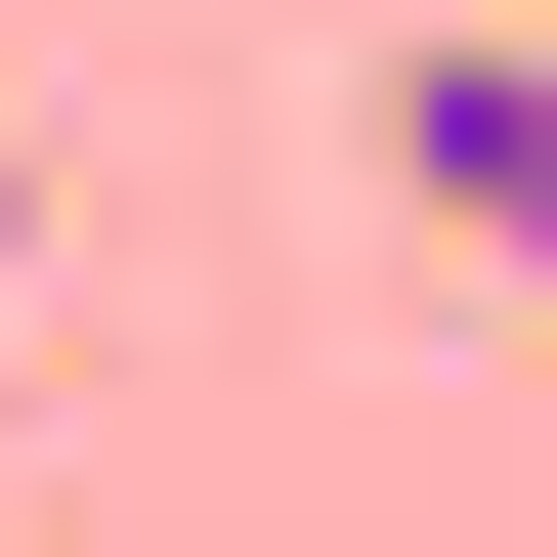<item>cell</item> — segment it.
Wrapping results in <instances>:
<instances>
[{"label":"cell","instance_id":"obj_1","mask_svg":"<svg viewBox=\"0 0 557 557\" xmlns=\"http://www.w3.org/2000/svg\"><path fill=\"white\" fill-rule=\"evenodd\" d=\"M386 172L472 214V258H557V0H515V44H429V86H386Z\"/></svg>","mask_w":557,"mask_h":557},{"label":"cell","instance_id":"obj_2","mask_svg":"<svg viewBox=\"0 0 557 557\" xmlns=\"http://www.w3.org/2000/svg\"><path fill=\"white\" fill-rule=\"evenodd\" d=\"M0 300H44V172H0Z\"/></svg>","mask_w":557,"mask_h":557}]
</instances>
